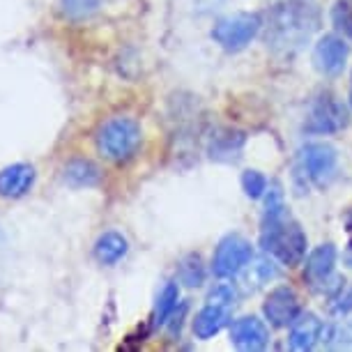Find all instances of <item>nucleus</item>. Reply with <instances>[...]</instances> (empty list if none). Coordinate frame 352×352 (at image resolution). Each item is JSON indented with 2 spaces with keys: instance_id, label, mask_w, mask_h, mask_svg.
<instances>
[{
  "instance_id": "1",
  "label": "nucleus",
  "mask_w": 352,
  "mask_h": 352,
  "mask_svg": "<svg viewBox=\"0 0 352 352\" xmlns=\"http://www.w3.org/2000/svg\"><path fill=\"white\" fill-rule=\"evenodd\" d=\"M261 247L288 267L300 265L304 254H307V235L302 232L300 223L285 217L283 196L278 189L270 191L267 205H265Z\"/></svg>"
},
{
  "instance_id": "2",
  "label": "nucleus",
  "mask_w": 352,
  "mask_h": 352,
  "mask_svg": "<svg viewBox=\"0 0 352 352\" xmlns=\"http://www.w3.org/2000/svg\"><path fill=\"white\" fill-rule=\"evenodd\" d=\"M316 0H281L267 23V44L278 51H297L318 28Z\"/></svg>"
},
{
  "instance_id": "3",
  "label": "nucleus",
  "mask_w": 352,
  "mask_h": 352,
  "mask_svg": "<svg viewBox=\"0 0 352 352\" xmlns=\"http://www.w3.org/2000/svg\"><path fill=\"white\" fill-rule=\"evenodd\" d=\"M97 145L111 162H127L141 145V124L131 118H113L99 129Z\"/></svg>"
},
{
  "instance_id": "4",
  "label": "nucleus",
  "mask_w": 352,
  "mask_h": 352,
  "mask_svg": "<svg viewBox=\"0 0 352 352\" xmlns=\"http://www.w3.org/2000/svg\"><path fill=\"white\" fill-rule=\"evenodd\" d=\"M261 28H263V19L258 14L237 12V14L226 16L214 25L212 39L226 51H242L261 32Z\"/></svg>"
},
{
  "instance_id": "5",
  "label": "nucleus",
  "mask_w": 352,
  "mask_h": 352,
  "mask_svg": "<svg viewBox=\"0 0 352 352\" xmlns=\"http://www.w3.org/2000/svg\"><path fill=\"white\" fill-rule=\"evenodd\" d=\"M254 258V247L249 240L240 235H228L219 242V247L212 258V272L219 278H230L247 267L249 261Z\"/></svg>"
},
{
  "instance_id": "6",
  "label": "nucleus",
  "mask_w": 352,
  "mask_h": 352,
  "mask_svg": "<svg viewBox=\"0 0 352 352\" xmlns=\"http://www.w3.org/2000/svg\"><path fill=\"white\" fill-rule=\"evenodd\" d=\"M338 155L329 143H309L302 148V166L309 180L318 187H327L336 173Z\"/></svg>"
},
{
  "instance_id": "7",
  "label": "nucleus",
  "mask_w": 352,
  "mask_h": 352,
  "mask_svg": "<svg viewBox=\"0 0 352 352\" xmlns=\"http://www.w3.org/2000/svg\"><path fill=\"white\" fill-rule=\"evenodd\" d=\"M348 120H350L348 109H345L341 102H336L334 97H322L320 102L314 106L304 129H307L309 134H331V131L343 129L345 124H348Z\"/></svg>"
},
{
  "instance_id": "8",
  "label": "nucleus",
  "mask_w": 352,
  "mask_h": 352,
  "mask_svg": "<svg viewBox=\"0 0 352 352\" xmlns=\"http://www.w3.org/2000/svg\"><path fill=\"white\" fill-rule=\"evenodd\" d=\"M263 311L270 324H274V327H288L300 316V297L288 285H281V288H274L267 295Z\"/></svg>"
},
{
  "instance_id": "9",
  "label": "nucleus",
  "mask_w": 352,
  "mask_h": 352,
  "mask_svg": "<svg viewBox=\"0 0 352 352\" xmlns=\"http://www.w3.org/2000/svg\"><path fill=\"white\" fill-rule=\"evenodd\" d=\"M348 44L343 42L338 35H324L314 49V65L320 74L334 76L338 72H343L345 60H348Z\"/></svg>"
},
{
  "instance_id": "10",
  "label": "nucleus",
  "mask_w": 352,
  "mask_h": 352,
  "mask_svg": "<svg viewBox=\"0 0 352 352\" xmlns=\"http://www.w3.org/2000/svg\"><path fill=\"white\" fill-rule=\"evenodd\" d=\"M230 341L240 350H263L270 341V331L256 316H247L230 327Z\"/></svg>"
},
{
  "instance_id": "11",
  "label": "nucleus",
  "mask_w": 352,
  "mask_h": 352,
  "mask_svg": "<svg viewBox=\"0 0 352 352\" xmlns=\"http://www.w3.org/2000/svg\"><path fill=\"white\" fill-rule=\"evenodd\" d=\"M35 184V168L28 164H14L0 170V196L21 198Z\"/></svg>"
},
{
  "instance_id": "12",
  "label": "nucleus",
  "mask_w": 352,
  "mask_h": 352,
  "mask_svg": "<svg viewBox=\"0 0 352 352\" xmlns=\"http://www.w3.org/2000/svg\"><path fill=\"white\" fill-rule=\"evenodd\" d=\"M320 338H322V322L318 316L304 314L292 320V329L288 338L292 350H297V352L311 350V348H316V343L320 341Z\"/></svg>"
},
{
  "instance_id": "13",
  "label": "nucleus",
  "mask_w": 352,
  "mask_h": 352,
  "mask_svg": "<svg viewBox=\"0 0 352 352\" xmlns=\"http://www.w3.org/2000/svg\"><path fill=\"white\" fill-rule=\"evenodd\" d=\"M334 265H336V247L334 244H322V247H318L314 254L309 256L304 276L309 278V283L320 285L331 276Z\"/></svg>"
},
{
  "instance_id": "14",
  "label": "nucleus",
  "mask_w": 352,
  "mask_h": 352,
  "mask_svg": "<svg viewBox=\"0 0 352 352\" xmlns=\"http://www.w3.org/2000/svg\"><path fill=\"white\" fill-rule=\"evenodd\" d=\"M226 322H228V307H221V304H208L201 314L196 316L194 320V334L198 338H212L214 334H219Z\"/></svg>"
},
{
  "instance_id": "15",
  "label": "nucleus",
  "mask_w": 352,
  "mask_h": 352,
  "mask_svg": "<svg viewBox=\"0 0 352 352\" xmlns=\"http://www.w3.org/2000/svg\"><path fill=\"white\" fill-rule=\"evenodd\" d=\"M127 249H129L127 240H124L120 232L111 230V232H104V235L97 240V244H95V256H97L99 263L116 265L118 261H122V258H124Z\"/></svg>"
},
{
  "instance_id": "16",
  "label": "nucleus",
  "mask_w": 352,
  "mask_h": 352,
  "mask_svg": "<svg viewBox=\"0 0 352 352\" xmlns=\"http://www.w3.org/2000/svg\"><path fill=\"white\" fill-rule=\"evenodd\" d=\"M99 180H102V170L92 162H88V159H76V162L67 164V168H65V182L74 189L95 187Z\"/></svg>"
},
{
  "instance_id": "17",
  "label": "nucleus",
  "mask_w": 352,
  "mask_h": 352,
  "mask_svg": "<svg viewBox=\"0 0 352 352\" xmlns=\"http://www.w3.org/2000/svg\"><path fill=\"white\" fill-rule=\"evenodd\" d=\"M177 300H180V290H177V285L175 283H166L164 290L159 292V297H157L155 324H164L166 318H170V314L177 307Z\"/></svg>"
},
{
  "instance_id": "18",
  "label": "nucleus",
  "mask_w": 352,
  "mask_h": 352,
  "mask_svg": "<svg viewBox=\"0 0 352 352\" xmlns=\"http://www.w3.org/2000/svg\"><path fill=\"white\" fill-rule=\"evenodd\" d=\"M60 8L67 19L81 21V19H88L99 10V0H60Z\"/></svg>"
},
{
  "instance_id": "19",
  "label": "nucleus",
  "mask_w": 352,
  "mask_h": 352,
  "mask_svg": "<svg viewBox=\"0 0 352 352\" xmlns=\"http://www.w3.org/2000/svg\"><path fill=\"white\" fill-rule=\"evenodd\" d=\"M331 23L338 32L352 39V0H336L331 8Z\"/></svg>"
},
{
  "instance_id": "20",
  "label": "nucleus",
  "mask_w": 352,
  "mask_h": 352,
  "mask_svg": "<svg viewBox=\"0 0 352 352\" xmlns=\"http://www.w3.org/2000/svg\"><path fill=\"white\" fill-rule=\"evenodd\" d=\"M203 265H201V258L198 256H189L187 261H184L180 265V278H182V283H187V285H201L203 283Z\"/></svg>"
},
{
  "instance_id": "21",
  "label": "nucleus",
  "mask_w": 352,
  "mask_h": 352,
  "mask_svg": "<svg viewBox=\"0 0 352 352\" xmlns=\"http://www.w3.org/2000/svg\"><path fill=\"white\" fill-rule=\"evenodd\" d=\"M242 187L247 191L249 198H261L265 191H267V180H265V175L258 170H244Z\"/></svg>"
},
{
  "instance_id": "22",
  "label": "nucleus",
  "mask_w": 352,
  "mask_h": 352,
  "mask_svg": "<svg viewBox=\"0 0 352 352\" xmlns=\"http://www.w3.org/2000/svg\"><path fill=\"white\" fill-rule=\"evenodd\" d=\"M278 274V270L272 265L267 258H261V261H256L254 265H251V274L244 278V281H258V285H263V283H267V281H272Z\"/></svg>"
},
{
  "instance_id": "23",
  "label": "nucleus",
  "mask_w": 352,
  "mask_h": 352,
  "mask_svg": "<svg viewBox=\"0 0 352 352\" xmlns=\"http://www.w3.org/2000/svg\"><path fill=\"white\" fill-rule=\"evenodd\" d=\"M329 345L331 348H352V322H345L341 327L331 329Z\"/></svg>"
},
{
  "instance_id": "24",
  "label": "nucleus",
  "mask_w": 352,
  "mask_h": 352,
  "mask_svg": "<svg viewBox=\"0 0 352 352\" xmlns=\"http://www.w3.org/2000/svg\"><path fill=\"white\" fill-rule=\"evenodd\" d=\"M331 309H334L336 314H350V311H352V288L338 290V295L334 297V304H331Z\"/></svg>"
},
{
  "instance_id": "25",
  "label": "nucleus",
  "mask_w": 352,
  "mask_h": 352,
  "mask_svg": "<svg viewBox=\"0 0 352 352\" xmlns=\"http://www.w3.org/2000/svg\"><path fill=\"white\" fill-rule=\"evenodd\" d=\"M345 263H348V267L352 270V249H348V254H345Z\"/></svg>"
},
{
  "instance_id": "26",
  "label": "nucleus",
  "mask_w": 352,
  "mask_h": 352,
  "mask_svg": "<svg viewBox=\"0 0 352 352\" xmlns=\"http://www.w3.org/2000/svg\"><path fill=\"white\" fill-rule=\"evenodd\" d=\"M345 226H348V230L352 232V212L348 214V219H345Z\"/></svg>"
},
{
  "instance_id": "27",
  "label": "nucleus",
  "mask_w": 352,
  "mask_h": 352,
  "mask_svg": "<svg viewBox=\"0 0 352 352\" xmlns=\"http://www.w3.org/2000/svg\"><path fill=\"white\" fill-rule=\"evenodd\" d=\"M350 104H352V88H350Z\"/></svg>"
}]
</instances>
